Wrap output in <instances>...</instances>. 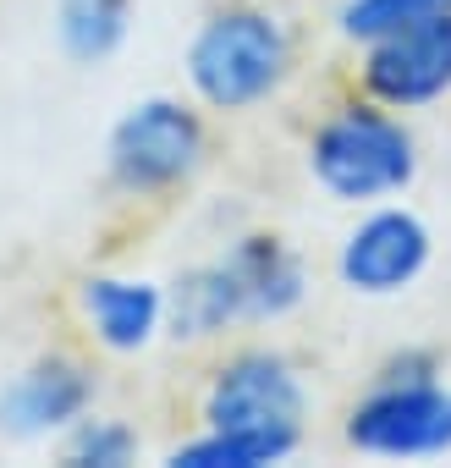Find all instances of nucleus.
<instances>
[{"mask_svg":"<svg viewBox=\"0 0 451 468\" xmlns=\"http://www.w3.org/2000/svg\"><path fill=\"white\" fill-rule=\"evenodd\" d=\"M187 89L204 111L220 116H243L270 105L292 72H298V39L287 28V17H276L270 6L254 0H232V6H215L182 56Z\"/></svg>","mask_w":451,"mask_h":468,"instance_id":"f257e3e1","label":"nucleus"},{"mask_svg":"<svg viewBox=\"0 0 451 468\" xmlns=\"http://www.w3.org/2000/svg\"><path fill=\"white\" fill-rule=\"evenodd\" d=\"M418 165H424V149L407 116L369 94L341 100L309 133V176L320 182L325 198L347 209L402 198L418 182Z\"/></svg>","mask_w":451,"mask_h":468,"instance_id":"f03ea898","label":"nucleus"},{"mask_svg":"<svg viewBox=\"0 0 451 468\" xmlns=\"http://www.w3.org/2000/svg\"><path fill=\"white\" fill-rule=\"evenodd\" d=\"M209 160V122L198 100L143 94L105 133V182L127 198H171Z\"/></svg>","mask_w":451,"mask_h":468,"instance_id":"7ed1b4c3","label":"nucleus"},{"mask_svg":"<svg viewBox=\"0 0 451 468\" xmlns=\"http://www.w3.org/2000/svg\"><path fill=\"white\" fill-rule=\"evenodd\" d=\"M341 441L358 457H385V463L451 457V386L440 375L369 380V391L347 408Z\"/></svg>","mask_w":451,"mask_h":468,"instance_id":"20e7f679","label":"nucleus"},{"mask_svg":"<svg viewBox=\"0 0 451 468\" xmlns=\"http://www.w3.org/2000/svg\"><path fill=\"white\" fill-rule=\"evenodd\" d=\"M204 424H232V430H270L303 441L309 430V386L303 369L276 347H237L215 364L198 397Z\"/></svg>","mask_w":451,"mask_h":468,"instance_id":"39448f33","label":"nucleus"},{"mask_svg":"<svg viewBox=\"0 0 451 468\" xmlns=\"http://www.w3.org/2000/svg\"><path fill=\"white\" fill-rule=\"evenodd\" d=\"M435 260V231L407 204H369L336 249V282L358 298H402Z\"/></svg>","mask_w":451,"mask_h":468,"instance_id":"423d86ee","label":"nucleus"},{"mask_svg":"<svg viewBox=\"0 0 451 468\" xmlns=\"http://www.w3.org/2000/svg\"><path fill=\"white\" fill-rule=\"evenodd\" d=\"M94 402H100V369L83 353L50 347L0 386V435L17 446L61 441L83 413H94Z\"/></svg>","mask_w":451,"mask_h":468,"instance_id":"0eeeda50","label":"nucleus"},{"mask_svg":"<svg viewBox=\"0 0 451 468\" xmlns=\"http://www.w3.org/2000/svg\"><path fill=\"white\" fill-rule=\"evenodd\" d=\"M358 94L402 116L451 100V17H429L358 45Z\"/></svg>","mask_w":451,"mask_h":468,"instance_id":"6e6552de","label":"nucleus"},{"mask_svg":"<svg viewBox=\"0 0 451 468\" xmlns=\"http://www.w3.org/2000/svg\"><path fill=\"white\" fill-rule=\"evenodd\" d=\"M78 314L89 325V336L116 353H149L165 336V287L149 276H121V271H100L78 282Z\"/></svg>","mask_w":451,"mask_h":468,"instance_id":"1a4fd4ad","label":"nucleus"},{"mask_svg":"<svg viewBox=\"0 0 451 468\" xmlns=\"http://www.w3.org/2000/svg\"><path fill=\"white\" fill-rule=\"evenodd\" d=\"M220 260H226V271H232V282L243 292L248 325H276V320L303 309L309 265L287 238H276V231H243V238H232L220 249Z\"/></svg>","mask_w":451,"mask_h":468,"instance_id":"9d476101","label":"nucleus"},{"mask_svg":"<svg viewBox=\"0 0 451 468\" xmlns=\"http://www.w3.org/2000/svg\"><path fill=\"white\" fill-rule=\"evenodd\" d=\"M243 325H248V309H243V292H237L220 254L198 260L165 282V336L171 342L204 347V342H220L226 331H243Z\"/></svg>","mask_w":451,"mask_h":468,"instance_id":"9b49d317","label":"nucleus"},{"mask_svg":"<svg viewBox=\"0 0 451 468\" xmlns=\"http://www.w3.org/2000/svg\"><path fill=\"white\" fill-rule=\"evenodd\" d=\"M303 441L270 435V430H232V424H204L193 441H176L165 452V468H276L298 457Z\"/></svg>","mask_w":451,"mask_h":468,"instance_id":"f8f14e48","label":"nucleus"},{"mask_svg":"<svg viewBox=\"0 0 451 468\" xmlns=\"http://www.w3.org/2000/svg\"><path fill=\"white\" fill-rule=\"evenodd\" d=\"M132 34V0H56V45L78 67H105Z\"/></svg>","mask_w":451,"mask_h":468,"instance_id":"ddd939ff","label":"nucleus"},{"mask_svg":"<svg viewBox=\"0 0 451 468\" xmlns=\"http://www.w3.org/2000/svg\"><path fill=\"white\" fill-rule=\"evenodd\" d=\"M67 468H127L143 457V435L116 419V413H83L61 441H56Z\"/></svg>","mask_w":451,"mask_h":468,"instance_id":"4468645a","label":"nucleus"},{"mask_svg":"<svg viewBox=\"0 0 451 468\" xmlns=\"http://www.w3.org/2000/svg\"><path fill=\"white\" fill-rule=\"evenodd\" d=\"M429 17H451V0H341L336 34L347 45H369V39H385V34L429 23Z\"/></svg>","mask_w":451,"mask_h":468,"instance_id":"2eb2a0df","label":"nucleus"},{"mask_svg":"<svg viewBox=\"0 0 451 468\" xmlns=\"http://www.w3.org/2000/svg\"><path fill=\"white\" fill-rule=\"evenodd\" d=\"M429 375H440V353L435 347H396L374 369V380H429Z\"/></svg>","mask_w":451,"mask_h":468,"instance_id":"dca6fc26","label":"nucleus"}]
</instances>
